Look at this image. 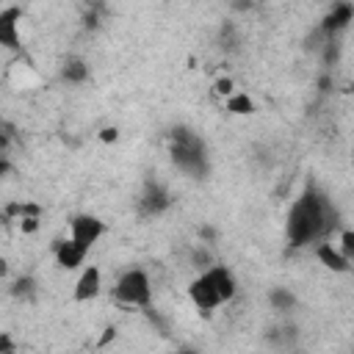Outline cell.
<instances>
[{"label": "cell", "mask_w": 354, "mask_h": 354, "mask_svg": "<svg viewBox=\"0 0 354 354\" xmlns=\"http://www.w3.org/2000/svg\"><path fill=\"white\" fill-rule=\"evenodd\" d=\"M199 235H202L205 241H213V238H216V232H213L210 227H202V230H199Z\"/></svg>", "instance_id": "cell-25"}, {"label": "cell", "mask_w": 354, "mask_h": 354, "mask_svg": "<svg viewBox=\"0 0 354 354\" xmlns=\"http://www.w3.org/2000/svg\"><path fill=\"white\" fill-rule=\"evenodd\" d=\"M321 91H329V77H321Z\"/></svg>", "instance_id": "cell-27"}, {"label": "cell", "mask_w": 354, "mask_h": 354, "mask_svg": "<svg viewBox=\"0 0 354 354\" xmlns=\"http://www.w3.org/2000/svg\"><path fill=\"white\" fill-rule=\"evenodd\" d=\"M105 232V224L97 218V216H88V213H80L69 221V241L77 243L83 252H88Z\"/></svg>", "instance_id": "cell-5"}, {"label": "cell", "mask_w": 354, "mask_h": 354, "mask_svg": "<svg viewBox=\"0 0 354 354\" xmlns=\"http://www.w3.org/2000/svg\"><path fill=\"white\" fill-rule=\"evenodd\" d=\"M100 138H102V141H116V130H113V127H105V130L100 133Z\"/></svg>", "instance_id": "cell-23"}, {"label": "cell", "mask_w": 354, "mask_h": 354, "mask_svg": "<svg viewBox=\"0 0 354 354\" xmlns=\"http://www.w3.org/2000/svg\"><path fill=\"white\" fill-rule=\"evenodd\" d=\"M315 257L326 266V268H332V271H340V274H346L348 268H351V260H346L332 243H326V241H321L318 246H315Z\"/></svg>", "instance_id": "cell-11"}, {"label": "cell", "mask_w": 354, "mask_h": 354, "mask_svg": "<svg viewBox=\"0 0 354 354\" xmlns=\"http://www.w3.org/2000/svg\"><path fill=\"white\" fill-rule=\"evenodd\" d=\"M11 296H14V299H33V296H36V279H33L30 274L17 277L14 285H11Z\"/></svg>", "instance_id": "cell-13"}, {"label": "cell", "mask_w": 354, "mask_h": 354, "mask_svg": "<svg viewBox=\"0 0 354 354\" xmlns=\"http://www.w3.org/2000/svg\"><path fill=\"white\" fill-rule=\"evenodd\" d=\"M213 88H216V94H224V97H230V94H232V80H230V77H218Z\"/></svg>", "instance_id": "cell-20"}, {"label": "cell", "mask_w": 354, "mask_h": 354, "mask_svg": "<svg viewBox=\"0 0 354 354\" xmlns=\"http://www.w3.org/2000/svg\"><path fill=\"white\" fill-rule=\"evenodd\" d=\"M191 263H194L196 268H202V271H207V268L213 266V260H210V252L205 249V243H199V249H194V254H191Z\"/></svg>", "instance_id": "cell-18"}, {"label": "cell", "mask_w": 354, "mask_h": 354, "mask_svg": "<svg viewBox=\"0 0 354 354\" xmlns=\"http://www.w3.org/2000/svg\"><path fill=\"white\" fill-rule=\"evenodd\" d=\"M6 274H8V260H6V257H0V279H3Z\"/></svg>", "instance_id": "cell-26"}, {"label": "cell", "mask_w": 354, "mask_h": 354, "mask_svg": "<svg viewBox=\"0 0 354 354\" xmlns=\"http://www.w3.org/2000/svg\"><path fill=\"white\" fill-rule=\"evenodd\" d=\"M169 152L171 160L177 163V169L188 171L191 177H205L207 174V152L202 138L191 130V127H174L169 136Z\"/></svg>", "instance_id": "cell-3"}, {"label": "cell", "mask_w": 354, "mask_h": 354, "mask_svg": "<svg viewBox=\"0 0 354 354\" xmlns=\"http://www.w3.org/2000/svg\"><path fill=\"white\" fill-rule=\"evenodd\" d=\"M268 301H271V307L279 310V313H285V310H290V307L296 304V299H293V293H290L288 288H274V290L268 293Z\"/></svg>", "instance_id": "cell-15"}, {"label": "cell", "mask_w": 354, "mask_h": 354, "mask_svg": "<svg viewBox=\"0 0 354 354\" xmlns=\"http://www.w3.org/2000/svg\"><path fill=\"white\" fill-rule=\"evenodd\" d=\"M113 299L122 307H147L152 299V285L149 277L141 268H130L119 277L116 288H113Z\"/></svg>", "instance_id": "cell-4"}, {"label": "cell", "mask_w": 354, "mask_h": 354, "mask_svg": "<svg viewBox=\"0 0 354 354\" xmlns=\"http://www.w3.org/2000/svg\"><path fill=\"white\" fill-rule=\"evenodd\" d=\"M61 77H64L66 83H83V80L88 77V64H86L80 55H69V58L64 61V66H61Z\"/></svg>", "instance_id": "cell-12"}, {"label": "cell", "mask_w": 354, "mask_h": 354, "mask_svg": "<svg viewBox=\"0 0 354 354\" xmlns=\"http://www.w3.org/2000/svg\"><path fill=\"white\" fill-rule=\"evenodd\" d=\"M0 354H17V343L8 332H0Z\"/></svg>", "instance_id": "cell-19"}, {"label": "cell", "mask_w": 354, "mask_h": 354, "mask_svg": "<svg viewBox=\"0 0 354 354\" xmlns=\"http://www.w3.org/2000/svg\"><path fill=\"white\" fill-rule=\"evenodd\" d=\"M174 354H196V351H191V348H180V351H174Z\"/></svg>", "instance_id": "cell-28"}, {"label": "cell", "mask_w": 354, "mask_h": 354, "mask_svg": "<svg viewBox=\"0 0 354 354\" xmlns=\"http://www.w3.org/2000/svg\"><path fill=\"white\" fill-rule=\"evenodd\" d=\"M83 257H86V252H83L77 243H72L69 238L55 243V263H58L61 268L72 271V268H77V266L83 263Z\"/></svg>", "instance_id": "cell-10"}, {"label": "cell", "mask_w": 354, "mask_h": 354, "mask_svg": "<svg viewBox=\"0 0 354 354\" xmlns=\"http://www.w3.org/2000/svg\"><path fill=\"white\" fill-rule=\"evenodd\" d=\"M8 141H11V138H8V133H3V127H0V152H6V149H8Z\"/></svg>", "instance_id": "cell-24"}, {"label": "cell", "mask_w": 354, "mask_h": 354, "mask_svg": "<svg viewBox=\"0 0 354 354\" xmlns=\"http://www.w3.org/2000/svg\"><path fill=\"white\" fill-rule=\"evenodd\" d=\"M8 171H11V163H8V158L0 152V177H6Z\"/></svg>", "instance_id": "cell-22"}, {"label": "cell", "mask_w": 354, "mask_h": 354, "mask_svg": "<svg viewBox=\"0 0 354 354\" xmlns=\"http://www.w3.org/2000/svg\"><path fill=\"white\" fill-rule=\"evenodd\" d=\"M337 224V213L332 207V202L313 185L304 188V194L293 202L290 213H288V243L290 246H310L318 243L321 238H326Z\"/></svg>", "instance_id": "cell-1"}, {"label": "cell", "mask_w": 354, "mask_h": 354, "mask_svg": "<svg viewBox=\"0 0 354 354\" xmlns=\"http://www.w3.org/2000/svg\"><path fill=\"white\" fill-rule=\"evenodd\" d=\"M188 296L196 310L210 313L235 296V279L224 266H210L188 285Z\"/></svg>", "instance_id": "cell-2"}, {"label": "cell", "mask_w": 354, "mask_h": 354, "mask_svg": "<svg viewBox=\"0 0 354 354\" xmlns=\"http://www.w3.org/2000/svg\"><path fill=\"white\" fill-rule=\"evenodd\" d=\"M346 260H351L354 257V232L351 230H343L340 232V246H335Z\"/></svg>", "instance_id": "cell-17"}, {"label": "cell", "mask_w": 354, "mask_h": 354, "mask_svg": "<svg viewBox=\"0 0 354 354\" xmlns=\"http://www.w3.org/2000/svg\"><path fill=\"white\" fill-rule=\"evenodd\" d=\"M218 44H221L224 50H235V47H238V30H235L232 22H224V25H221V30H218Z\"/></svg>", "instance_id": "cell-16"}, {"label": "cell", "mask_w": 354, "mask_h": 354, "mask_svg": "<svg viewBox=\"0 0 354 354\" xmlns=\"http://www.w3.org/2000/svg\"><path fill=\"white\" fill-rule=\"evenodd\" d=\"M19 19H22V8H19V6H6V8H0V47H8V50H14V53L22 50Z\"/></svg>", "instance_id": "cell-6"}, {"label": "cell", "mask_w": 354, "mask_h": 354, "mask_svg": "<svg viewBox=\"0 0 354 354\" xmlns=\"http://www.w3.org/2000/svg\"><path fill=\"white\" fill-rule=\"evenodd\" d=\"M169 205H171L169 191H166L160 183H147V188H144V194H141V199H138L141 213H144V216H160Z\"/></svg>", "instance_id": "cell-7"}, {"label": "cell", "mask_w": 354, "mask_h": 354, "mask_svg": "<svg viewBox=\"0 0 354 354\" xmlns=\"http://www.w3.org/2000/svg\"><path fill=\"white\" fill-rule=\"evenodd\" d=\"M227 111H230V113H238V116H246V113L254 111V102H252L249 94H230V100H227Z\"/></svg>", "instance_id": "cell-14"}, {"label": "cell", "mask_w": 354, "mask_h": 354, "mask_svg": "<svg viewBox=\"0 0 354 354\" xmlns=\"http://www.w3.org/2000/svg\"><path fill=\"white\" fill-rule=\"evenodd\" d=\"M83 22H86V28H97L100 22H97V8H91V11H86V17H83Z\"/></svg>", "instance_id": "cell-21"}, {"label": "cell", "mask_w": 354, "mask_h": 354, "mask_svg": "<svg viewBox=\"0 0 354 354\" xmlns=\"http://www.w3.org/2000/svg\"><path fill=\"white\" fill-rule=\"evenodd\" d=\"M351 17H354V6H351V3H335L332 11L324 17V22H321L318 30H321L326 39H335V33L343 30V28L351 22Z\"/></svg>", "instance_id": "cell-8"}, {"label": "cell", "mask_w": 354, "mask_h": 354, "mask_svg": "<svg viewBox=\"0 0 354 354\" xmlns=\"http://www.w3.org/2000/svg\"><path fill=\"white\" fill-rule=\"evenodd\" d=\"M100 288H102V274H100V268H97V266H86V268L80 271L77 282H75V301H88V299H94V296L100 293Z\"/></svg>", "instance_id": "cell-9"}]
</instances>
